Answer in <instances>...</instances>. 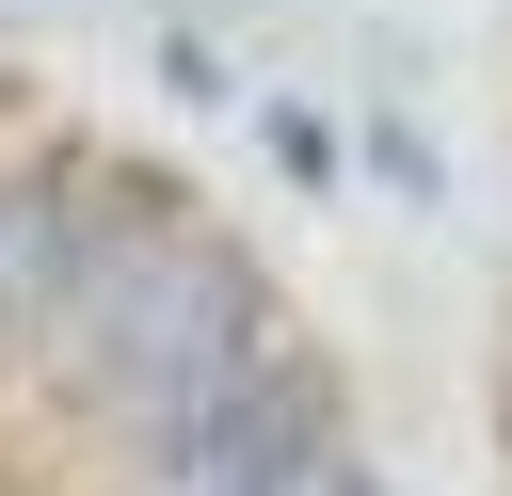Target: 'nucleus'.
Masks as SVG:
<instances>
[{"label": "nucleus", "mask_w": 512, "mask_h": 496, "mask_svg": "<svg viewBox=\"0 0 512 496\" xmlns=\"http://www.w3.org/2000/svg\"><path fill=\"white\" fill-rule=\"evenodd\" d=\"M256 336H288L272 320V288H256V256L240 240H208L192 208H160V192H128L112 176V208H96V256H80V288H64V320H48V384L96 416V432H144L160 400H192L208 368H240Z\"/></svg>", "instance_id": "1"}, {"label": "nucleus", "mask_w": 512, "mask_h": 496, "mask_svg": "<svg viewBox=\"0 0 512 496\" xmlns=\"http://www.w3.org/2000/svg\"><path fill=\"white\" fill-rule=\"evenodd\" d=\"M96 208H112L96 144H16L0 160V352H48V320L96 256Z\"/></svg>", "instance_id": "3"}, {"label": "nucleus", "mask_w": 512, "mask_h": 496, "mask_svg": "<svg viewBox=\"0 0 512 496\" xmlns=\"http://www.w3.org/2000/svg\"><path fill=\"white\" fill-rule=\"evenodd\" d=\"M112 448H128V496H384L352 416H336V384L288 336H256L240 368H208L192 400H160Z\"/></svg>", "instance_id": "2"}]
</instances>
